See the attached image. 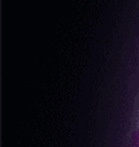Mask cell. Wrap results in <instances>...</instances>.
<instances>
[{
	"label": "cell",
	"mask_w": 139,
	"mask_h": 147,
	"mask_svg": "<svg viewBox=\"0 0 139 147\" xmlns=\"http://www.w3.org/2000/svg\"><path fill=\"white\" fill-rule=\"evenodd\" d=\"M132 142H133V146H135V147H139V130L133 132V135H132Z\"/></svg>",
	"instance_id": "6da1fadb"
}]
</instances>
